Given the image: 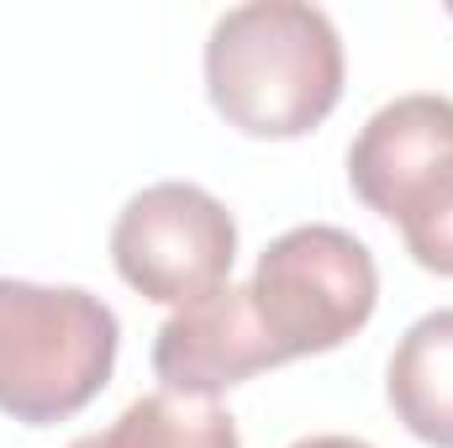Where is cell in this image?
Instances as JSON below:
<instances>
[{"label":"cell","instance_id":"cell-5","mask_svg":"<svg viewBox=\"0 0 453 448\" xmlns=\"http://www.w3.org/2000/svg\"><path fill=\"white\" fill-rule=\"evenodd\" d=\"M274 364H285V353L269 343L248 285L211 290L206 301L174 312L153 337V375L180 401H217L222 390Z\"/></svg>","mask_w":453,"mask_h":448},{"label":"cell","instance_id":"cell-10","mask_svg":"<svg viewBox=\"0 0 453 448\" xmlns=\"http://www.w3.org/2000/svg\"><path fill=\"white\" fill-rule=\"evenodd\" d=\"M290 448H369L364 438H342V433H322V438H301Z\"/></svg>","mask_w":453,"mask_h":448},{"label":"cell","instance_id":"cell-3","mask_svg":"<svg viewBox=\"0 0 453 448\" xmlns=\"http://www.w3.org/2000/svg\"><path fill=\"white\" fill-rule=\"evenodd\" d=\"M248 301L285 359L333 353L374 317L380 274L353 232L311 222L280 232L258 253Z\"/></svg>","mask_w":453,"mask_h":448},{"label":"cell","instance_id":"cell-7","mask_svg":"<svg viewBox=\"0 0 453 448\" xmlns=\"http://www.w3.org/2000/svg\"><path fill=\"white\" fill-rule=\"evenodd\" d=\"M385 396L411 438L453 448V306L411 322L390 353Z\"/></svg>","mask_w":453,"mask_h":448},{"label":"cell","instance_id":"cell-6","mask_svg":"<svg viewBox=\"0 0 453 448\" xmlns=\"http://www.w3.org/2000/svg\"><path fill=\"white\" fill-rule=\"evenodd\" d=\"M453 164V101L449 96H401L364 121L348 148V185L353 196L395 222L401 206Z\"/></svg>","mask_w":453,"mask_h":448},{"label":"cell","instance_id":"cell-1","mask_svg":"<svg viewBox=\"0 0 453 448\" xmlns=\"http://www.w3.org/2000/svg\"><path fill=\"white\" fill-rule=\"evenodd\" d=\"M206 90L242 137H306L342 101V37L333 16L306 0L222 11L206 37Z\"/></svg>","mask_w":453,"mask_h":448},{"label":"cell","instance_id":"cell-4","mask_svg":"<svg viewBox=\"0 0 453 448\" xmlns=\"http://www.w3.org/2000/svg\"><path fill=\"white\" fill-rule=\"evenodd\" d=\"M111 259L137 296L185 312L226 285L237 259V222L211 190L164 180L121 206L111 227Z\"/></svg>","mask_w":453,"mask_h":448},{"label":"cell","instance_id":"cell-9","mask_svg":"<svg viewBox=\"0 0 453 448\" xmlns=\"http://www.w3.org/2000/svg\"><path fill=\"white\" fill-rule=\"evenodd\" d=\"M401 237H406V253L433 269V274H449L453 280V164L438 169L406 206H401Z\"/></svg>","mask_w":453,"mask_h":448},{"label":"cell","instance_id":"cell-8","mask_svg":"<svg viewBox=\"0 0 453 448\" xmlns=\"http://www.w3.org/2000/svg\"><path fill=\"white\" fill-rule=\"evenodd\" d=\"M69 448H242L237 422L217 401H180L169 390L137 396L106 433H85Z\"/></svg>","mask_w":453,"mask_h":448},{"label":"cell","instance_id":"cell-2","mask_svg":"<svg viewBox=\"0 0 453 448\" xmlns=\"http://www.w3.org/2000/svg\"><path fill=\"white\" fill-rule=\"evenodd\" d=\"M116 312L80 285L0 280V412L48 428L85 412L116 369Z\"/></svg>","mask_w":453,"mask_h":448}]
</instances>
